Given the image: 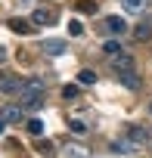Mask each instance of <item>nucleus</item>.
I'll use <instances>...</instances> for the list:
<instances>
[{
  "mask_svg": "<svg viewBox=\"0 0 152 158\" xmlns=\"http://www.w3.org/2000/svg\"><path fill=\"white\" fill-rule=\"evenodd\" d=\"M25 127H28V133H31V136H44V121H40V118H28V121H25Z\"/></svg>",
  "mask_w": 152,
  "mask_h": 158,
  "instance_id": "4468645a",
  "label": "nucleus"
},
{
  "mask_svg": "<svg viewBox=\"0 0 152 158\" xmlns=\"http://www.w3.org/2000/svg\"><path fill=\"white\" fill-rule=\"evenodd\" d=\"M40 53H47V56H62V53H65V40H62V37H44V40H40Z\"/></svg>",
  "mask_w": 152,
  "mask_h": 158,
  "instance_id": "20e7f679",
  "label": "nucleus"
},
{
  "mask_svg": "<svg viewBox=\"0 0 152 158\" xmlns=\"http://www.w3.org/2000/svg\"><path fill=\"white\" fill-rule=\"evenodd\" d=\"M118 84H121V87H127V90H140V87H143L137 68H133V71H121V74H118Z\"/></svg>",
  "mask_w": 152,
  "mask_h": 158,
  "instance_id": "0eeeda50",
  "label": "nucleus"
},
{
  "mask_svg": "<svg viewBox=\"0 0 152 158\" xmlns=\"http://www.w3.org/2000/svg\"><path fill=\"white\" fill-rule=\"evenodd\" d=\"M149 115H152V102H149Z\"/></svg>",
  "mask_w": 152,
  "mask_h": 158,
  "instance_id": "393cba45",
  "label": "nucleus"
},
{
  "mask_svg": "<svg viewBox=\"0 0 152 158\" xmlns=\"http://www.w3.org/2000/svg\"><path fill=\"white\" fill-rule=\"evenodd\" d=\"M78 84H81V87H90V84H96V71H90V68H81V71H78Z\"/></svg>",
  "mask_w": 152,
  "mask_h": 158,
  "instance_id": "f8f14e48",
  "label": "nucleus"
},
{
  "mask_svg": "<svg viewBox=\"0 0 152 158\" xmlns=\"http://www.w3.org/2000/svg\"><path fill=\"white\" fill-rule=\"evenodd\" d=\"M62 96H65V99H78V87H74V84H65V87H62Z\"/></svg>",
  "mask_w": 152,
  "mask_h": 158,
  "instance_id": "4be33fe9",
  "label": "nucleus"
},
{
  "mask_svg": "<svg viewBox=\"0 0 152 158\" xmlns=\"http://www.w3.org/2000/svg\"><path fill=\"white\" fill-rule=\"evenodd\" d=\"M121 3H124L127 13H143L146 10V0H121Z\"/></svg>",
  "mask_w": 152,
  "mask_h": 158,
  "instance_id": "f3484780",
  "label": "nucleus"
},
{
  "mask_svg": "<svg viewBox=\"0 0 152 158\" xmlns=\"http://www.w3.org/2000/svg\"><path fill=\"white\" fill-rule=\"evenodd\" d=\"M0 118L6 124H19V121H25V109L22 106H3L0 109Z\"/></svg>",
  "mask_w": 152,
  "mask_h": 158,
  "instance_id": "423d86ee",
  "label": "nucleus"
},
{
  "mask_svg": "<svg viewBox=\"0 0 152 158\" xmlns=\"http://www.w3.org/2000/svg\"><path fill=\"white\" fill-rule=\"evenodd\" d=\"M103 53H106V56H115V53H121V44H118V40H106V44H103Z\"/></svg>",
  "mask_w": 152,
  "mask_h": 158,
  "instance_id": "aec40b11",
  "label": "nucleus"
},
{
  "mask_svg": "<svg viewBox=\"0 0 152 158\" xmlns=\"http://www.w3.org/2000/svg\"><path fill=\"white\" fill-rule=\"evenodd\" d=\"M65 152H68L71 158H87V155H90V152H87L81 143H68V149H65Z\"/></svg>",
  "mask_w": 152,
  "mask_h": 158,
  "instance_id": "dca6fc26",
  "label": "nucleus"
},
{
  "mask_svg": "<svg viewBox=\"0 0 152 158\" xmlns=\"http://www.w3.org/2000/svg\"><path fill=\"white\" fill-rule=\"evenodd\" d=\"M19 87H22V81H19V77H13V74H3V71H0V93H19Z\"/></svg>",
  "mask_w": 152,
  "mask_h": 158,
  "instance_id": "6e6552de",
  "label": "nucleus"
},
{
  "mask_svg": "<svg viewBox=\"0 0 152 158\" xmlns=\"http://www.w3.org/2000/svg\"><path fill=\"white\" fill-rule=\"evenodd\" d=\"M133 37H137L140 44H143V40H149V37H152V25H149V22L137 25V28H133Z\"/></svg>",
  "mask_w": 152,
  "mask_h": 158,
  "instance_id": "ddd939ff",
  "label": "nucleus"
},
{
  "mask_svg": "<svg viewBox=\"0 0 152 158\" xmlns=\"http://www.w3.org/2000/svg\"><path fill=\"white\" fill-rule=\"evenodd\" d=\"M37 155H40V158H53V155H56V146H53L50 139H40V143H37Z\"/></svg>",
  "mask_w": 152,
  "mask_h": 158,
  "instance_id": "2eb2a0df",
  "label": "nucleus"
},
{
  "mask_svg": "<svg viewBox=\"0 0 152 158\" xmlns=\"http://www.w3.org/2000/svg\"><path fill=\"white\" fill-rule=\"evenodd\" d=\"M127 136H130L137 146H146V143H149V130H143V127H137V124L127 127Z\"/></svg>",
  "mask_w": 152,
  "mask_h": 158,
  "instance_id": "9b49d317",
  "label": "nucleus"
},
{
  "mask_svg": "<svg viewBox=\"0 0 152 158\" xmlns=\"http://www.w3.org/2000/svg\"><path fill=\"white\" fill-rule=\"evenodd\" d=\"M6 25H10V31H16V34H31V31L37 28L31 19H10Z\"/></svg>",
  "mask_w": 152,
  "mask_h": 158,
  "instance_id": "9d476101",
  "label": "nucleus"
},
{
  "mask_svg": "<svg viewBox=\"0 0 152 158\" xmlns=\"http://www.w3.org/2000/svg\"><path fill=\"white\" fill-rule=\"evenodd\" d=\"M3 130H6V121H3V118H0V136H3Z\"/></svg>",
  "mask_w": 152,
  "mask_h": 158,
  "instance_id": "b1692460",
  "label": "nucleus"
},
{
  "mask_svg": "<svg viewBox=\"0 0 152 158\" xmlns=\"http://www.w3.org/2000/svg\"><path fill=\"white\" fill-rule=\"evenodd\" d=\"M68 34H71V37H81V34H84V25H81L78 19H74V22H68Z\"/></svg>",
  "mask_w": 152,
  "mask_h": 158,
  "instance_id": "412c9836",
  "label": "nucleus"
},
{
  "mask_svg": "<svg viewBox=\"0 0 152 158\" xmlns=\"http://www.w3.org/2000/svg\"><path fill=\"white\" fill-rule=\"evenodd\" d=\"M31 22H34V25H53V22H56V10H44V6H40V10L31 13Z\"/></svg>",
  "mask_w": 152,
  "mask_h": 158,
  "instance_id": "1a4fd4ad",
  "label": "nucleus"
},
{
  "mask_svg": "<svg viewBox=\"0 0 152 158\" xmlns=\"http://www.w3.org/2000/svg\"><path fill=\"white\" fill-rule=\"evenodd\" d=\"M99 31H103V34H109V37H121V34L127 31V22H124L121 16H106V19H103V25H99Z\"/></svg>",
  "mask_w": 152,
  "mask_h": 158,
  "instance_id": "f03ea898",
  "label": "nucleus"
},
{
  "mask_svg": "<svg viewBox=\"0 0 152 158\" xmlns=\"http://www.w3.org/2000/svg\"><path fill=\"white\" fill-rule=\"evenodd\" d=\"M68 130H71L74 136H84V133H87V124H84V121H78V118H74V121H68Z\"/></svg>",
  "mask_w": 152,
  "mask_h": 158,
  "instance_id": "a211bd4d",
  "label": "nucleus"
},
{
  "mask_svg": "<svg viewBox=\"0 0 152 158\" xmlns=\"http://www.w3.org/2000/svg\"><path fill=\"white\" fill-rule=\"evenodd\" d=\"M0 62H6V47H0Z\"/></svg>",
  "mask_w": 152,
  "mask_h": 158,
  "instance_id": "5701e85b",
  "label": "nucleus"
},
{
  "mask_svg": "<svg viewBox=\"0 0 152 158\" xmlns=\"http://www.w3.org/2000/svg\"><path fill=\"white\" fill-rule=\"evenodd\" d=\"M140 149H143V146H137L130 136H121V139L112 143V152H115V155H137Z\"/></svg>",
  "mask_w": 152,
  "mask_h": 158,
  "instance_id": "39448f33",
  "label": "nucleus"
},
{
  "mask_svg": "<svg viewBox=\"0 0 152 158\" xmlns=\"http://www.w3.org/2000/svg\"><path fill=\"white\" fill-rule=\"evenodd\" d=\"M44 93H47V87H44L40 77H25L16 96H19V106H22V109L37 112V109H44Z\"/></svg>",
  "mask_w": 152,
  "mask_h": 158,
  "instance_id": "f257e3e1",
  "label": "nucleus"
},
{
  "mask_svg": "<svg viewBox=\"0 0 152 158\" xmlns=\"http://www.w3.org/2000/svg\"><path fill=\"white\" fill-rule=\"evenodd\" d=\"M78 13L93 16V13H96V3H93V0H81V3H78Z\"/></svg>",
  "mask_w": 152,
  "mask_h": 158,
  "instance_id": "6ab92c4d",
  "label": "nucleus"
},
{
  "mask_svg": "<svg viewBox=\"0 0 152 158\" xmlns=\"http://www.w3.org/2000/svg\"><path fill=\"white\" fill-rule=\"evenodd\" d=\"M109 65H112V71L115 74H121V71H133V59L121 50V53H115V56H109Z\"/></svg>",
  "mask_w": 152,
  "mask_h": 158,
  "instance_id": "7ed1b4c3",
  "label": "nucleus"
}]
</instances>
